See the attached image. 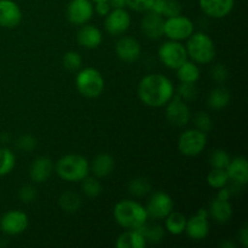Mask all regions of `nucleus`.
Wrapping results in <instances>:
<instances>
[{"mask_svg":"<svg viewBox=\"0 0 248 248\" xmlns=\"http://www.w3.org/2000/svg\"><path fill=\"white\" fill-rule=\"evenodd\" d=\"M137 93L145 106L161 108L174 96L173 82L162 74L145 75L138 84Z\"/></svg>","mask_w":248,"mask_h":248,"instance_id":"1","label":"nucleus"},{"mask_svg":"<svg viewBox=\"0 0 248 248\" xmlns=\"http://www.w3.org/2000/svg\"><path fill=\"white\" fill-rule=\"evenodd\" d=\"M114 218L121 228L126 230L140 229L148 222L147 210L135 200H121L113 211Z\"/></svg>","mask_w":248,"mask_h":248,"instance_id":"2","label":"nucleus"},{"mask_svg":"<svg viewBox=\"0 0 248 248\" xmlns=\"http://www.w3.org/2000/svg\"><path fill=\"white\" fill-rule=\"evenodd\" d=\"M56 173L65 182H81L89 176L90 164L86 157L78 154H68L56 162Z\"/></svg>","mask_w":248,"mask_h":248,"instance_id":"3","label":"nucleus"},{"mask_svg":"<svg viewBox=\"0 0 248 248\" xmlns=\"http://www.w3.org/2000/svg\"><path fill=\"white\" fill-rule=\"evenodd\" d=\"M186 48L188 57L196 64H208L216 57V46L210 35L203 31H194L188 39Z\"/></svg>","mask_w":248,"mask_h":248,"instance_id":"4","label":"nucleus"},{"mask_svg":"<svg viewBox=\"0 0 248 248\" xmlns=\"http://www.w3.org/2000/svg\"><path fill=\"white\" fill-rule=\"evenodd\" d=\"M78 91L86 98H97L101 96L104 91V82L103 75L101 72L94 68H84L80 70L75 79Z\"/></svg>","mask_w":248,"mask_h":248,"instance_id":"5","label":"nucleus"},{"mask_svg":"<svg viewBox=\"0 0 248 248\" xmlns=\"http://www.w3.org/2000/svg\"><path fill=\"white\" fill-rule=\"evenodd\" d=\"M207 144V135L198 128L186 130L179 136L178 150L184 156H198L205 150Z\"/></svg>","mask_w":248,"mask_h":248,"instance_id":"6","label":"nucleus"},{"mask_svg":"<svg viewBox=\"0 0 248 248\" xmlns=\"http://www.w3.org/2000/svg\"><path fill=\"white\" fill-rule=\"evenodd\" d=\"M157 55L162 64L170 69H177L188 60L186 46L176 40H169L162 44Z\"/></svg>","mask_w":248,"mask_h":248,"instance_id":"7","label":"nucleus"},{"mask_svg":"<svg viewBox=\"0 0 248 248\" xmlns=\"http://www.w3.org/2000/svg\"><path fill=\"white\" fill-rule=\"evenodd\" d=\"M193 33L194 23L186 16L178 15V16L170 17V18L165 19L164 35H166L169 40H186Z\"/></svg>","mask_w":248,"mask_h":248,"instance_id":"8","label":"nucleus"},{"mask_svg":"<svg viewBox=\"0 0 248 248\" xmlns=\"http://www.w3.org/2000/svg\"><path fill=\"white\" fill-rule=\"evenodd\" d=\"M29 225V218L26 212L19 210L7 211L0 218V229L5 235L16 236L27 230Z\"/></svg>","mask_w":248,"mask_h":248,"instance_id":"9","label":"nucleus"},{"mask_svg":"<svg viewBox=\"0 0 248 248\" xmlns=\"http://www.w3.org/2000/svg\"><path fill=\"white\" fill-rule=\"evenodd\" d=\"M166 119L171 125L183 127L190 121V109L186 101L174 94L166 104Z\"/></svg>","mask_w":248,"mask_h":248,"instance_id":"10","label":"nucleus"},{"mask_svg":"<svg viewBox=\"0 0 248 248\" xmlns=\"http://www.w3.org/2000/svg\"><path fill=\"white\" fill-rule=\"evenodd\" d=\"M145 210L153 219H164L173 211V200L165 191H156L150 196Z\"/></svg>","mask_w":248,"mask_h":248,"instance_id":"11","label":"nucleus"},{"mask_svg":"<svg viewBox=\"0 0 248 248\" xmlns=\"http://www.w3.org/2000/svg\"><path fill=\"white\" fill-rule=\"evenodd\" d=\"M184 232L194 241H201L210 234V223H208V211L200 208L195 216L186 219Z\"/></svg>","mask_w":248,"mask_h":248,"instance_id":"12","label":"nucleus"},{"mask_svg":"<svg viewBox=\"0 0 248 248\" xmlns=\"http://www.w3.org/2000/svg\"><path fill=\"white\" fill-rule=\"evenodd\" d=\"M93 11L91 0H72L67 6V18L72 24L82 26L92 18Z\"/></svg>","mask_w":248,"mask_h":248,"instance_id":"13","label":"nucleus"},{"mask_svg":"<svg viewBox=\"0 0 248 248\" xmlns=\"http://www.w3.org/2000/svg\"><path fill=\"white\" fill-rule=\"evenodd\" d=\"M130 26L131 16L125 9H111L106 16L104 27L110 35H121L128 31Z\"/></svg>","mask_w":248,"mask_h":248,"instance_id":"14","label":"nucleus"},{"mask_svg":"<svg viewBox=\"0 0 248 248\" xmlns=\"http://www.w3.org/2000/svg\"><path fill=\"white\" fill-rule=\"evenodd\" d=\"M115 52L119 60L125 63H133L142 55L140 44L132 36H123L116 41Z\"/></svg>","mask_w":248,"mask_h":248,"instance_id":"15","label":"nucleus"},{"mask_svg":"<svg viewBox=\"0 0 248 248\" xmlns=\"http://www.w3.org/2000/svg\"><path fill=\"white\" fill-rule=\"evenodd\" d=\"M22 21V11L14 0H0V27L16 28Z\"/></svg>","mask_w":248,"mask_h":248,"instance_id":"16","label":"nucleus"},{"mask_svg":"<svg viewBox=\"0 0 248 248\" xmlns=\"http://www.w3.org/2000/svg\"><path fill=\"white\" fill-rule=\"evenodd\" d=\"M165 19L161 15H157L153 11H148L140 22V29L145 38L157 40L164 35Z\"/></svg>","mask_w":248,"mask_h":248,"instance_id":"17","label":"nucleus"},{"mask_svg":"<svg viewBox=\"0 0 248 248\" xmlns=\"http://www.w3.org/2000/svg\"><path fill=\"white\" fill-rule=\"evenodd\" d=\"M201 10L211 18H224L232 11L235 0H200Z\"/></svg>","mask_w":248,"mask_h":248,"instance_id":"18","label":"nucleus"},{"mask_svg":"<svg viewBox=\"0 0 248 248\" xmlns=\"http://www.w3.org/2000/svg\"><path fill=\"white\" fill-rule=\"evenodd\" d=\"M103 35L97 27L92 24H82L77 33V41L85 48H97L102 44Z\"/></svg>","mask_w":248,"mask_h":248,"instance_id":"19","label":"nucleus"},{"mask_svg":"<svg viewBox=\"0 0 248 248\" xmlns=\"http://www.w3.org/2000/svg\"><path fill=\"white\" fill-rule=\"evenodd\" d=\"M53 171V162L47 156H39L34 160L29 169V177L34 183H44L51 177Z\"/></svg>","mask_w":248,"mask_h":248,"instance_id":"20","label":"nucleus"},{"mask_svg":"<svg viewBox=\"0 0 248 248\" xmlns=\"http://www.w3.org/2000/svg\"><path fill=\"white\" fill-rule=\"evenodd\" d=\"M228 177L232 182L241 186H246L248 183V162L245 156H237L230 159V162L225 167Z\"/></svg>","mask_w":248,"mask_h":248,"instance_id":"21","label":"nucleus"},{"mask_svg":"<svg viewBox=\"0 0 248 248\" xmlns=\"http://www.w3.org/2000/svg\"><path fill=\"white\" fill-rule=\"evenodd\" d=\"M208 211V216L213 218L217 223L224 224V223L229 222L232 217V206L229 202V200L225 199H220L216 196L210 203V210Z\"/></svg>","mask_w":248,"mask_h":248,"instance_id":"22","label":"nucleus"},{"mask_svg":"<svg viewBox=\"0 0 248 248\" xmlns=\"http://www.w3.org/2000/svg\"><path fill=\"white\" fill-rule=\"evenodd\" d=\"M114 167H115L114 157L107 153H102L94 157L90 169L97 178H104L114 171Z\"/></svg>","mask_w":248,"mask_h":248,"instance_id":"23","label":"nucleus"},{"mask_svg":"<svg viewBox=\"0 0 248 248\" xmlns=\"http://www.w3.org/2000/svg\"><path fill=\"white\" fill-rule=\"evenodd\" d=\"M147 241L140 230H126L119 235L115 246L118 248H145Z\"/></svg>","mask_w":248,"mask_h":248,"instance_id":"24","label":"nucleus"},{"mask_svg":"<svg viewBox=\"0 0 248 248\" xmlns=\"http://www.w3.org/2000/svg\"><path fill=\"white\" fill-rule=\"evenodd\" d=\"M150 11L170 18L182 14V5L178 0H154Z\"/></svg>","mask_w":248,"mask_h":248,"instance_id":"25","label":"nucleus"},{"mask_svg":"<svg viewBox=\"0 0 248 248\" xmlns=\"http://www.w3.org/2000/svg\"><path fill=\"white\" fill-rule=\"evenodd\" d=\"M230 102V91L224 86H218L210 93L207 99L208 107L213 110L224 109Z\"/></svg>","mask_w":248,"mask_h":248,"instance_id":"26","label":"nucleus"},{"mask_svg":"<svg viewBox=\"0 0 248 248\" xmlns=\"http://www.w3.org/2000/svg\"><path fill=\"white\" fill-rule=\"evenodd\" d=\"M177 78L181 82H193L195 84L200 79V68L193 61L186 60L179 68H177Z\"/></svg>","mask_w":248,"mask_h":248,"instance_id":"27","label":"nucleus"},{"mask_svg":"<svg viewBox=\"0 0 248 248\" xmlns=\"http://www.w3.org/2000/svg\"><path fill=\"white\" fill-rule=\"evenodd\" d=\"M81 198L79 194L74 193V191H64L62 195L58 199V205L62 208L64 212L67 213H75L80 210L81 207Z\"/></svg>","mask_w":248,"mask_h":248,"instance_id":"28","label":"nucleus"},{"mask_svg":"<svg viewBox=\"0 0 248 248\" xmlns=\"http://www.w3.org/2000/svg\"><path fill=\"white\" fill-rule=\"evenodd\" d=\"M165 228L167 232L172 235H181L186 230V216L179 212H173L172 211L166 218H165Z\"/></svg>","mask_w":248,"mask_h":248,"instance_id":"29","label":"nucleus"},{"mask_svg":"<svg viewBox=\"0 0 248 248\" xmlns=\"http://www.w3.org/2000/svg\"><path fill=\"white\" fill-rule=\"evenodd\" d=\"M137 230H140V232H142L147 244H159V242L164 239V228L159 224H148V223H145L143 227H140V229Z\"/></svg>","mask_w":248,"mask_h":248,"instance_id":"30","label":"nucleus"},{"mask_svg":"<svg viewBox=\"0 0 248 248\" xmlns=\"http://www.w3.org/2000/svg\"><path fill=\"white\" fill-rule=\"evenodd\" d=\"M152 190V184L144 177H137L128 183V193L135 198H143Z\"/></svg>","mask_w":248,"mask_h":248,"instance_id":"31","label":"nucleus"},{"mask_svg":"<svg viewBox=\"0 0 248 248\" xmlns=\"http://www.w3.org/2000/svg\"><path fill=\"white\" fill-rule=\"evenodd\" d=\"M16 165V156L14 152L7 148H0V177L9 174Z\"/></svg>","mask_w":248,"mask_h":248,"instance_id":"32","label":"nucleus"},{"mask_svg":"<svg viewBox=\"0 0 248 248\" xmlns=\"http://www.w3.org/2000/svg\"><path fill=\"white\" fill-rule=\"evenodd\" d=\"M207 183L213 189H220L227 186L229 183V177H228L225 169H212V171L207 176Z\"/></svg>","mask_w":248,"mask_h":248,"instance_id":"33","label":"nucleus"},{"mask_svg":"<svg viewBox=\"0 0 248 248\" xmlns=\"http://www.w3.org/2000/svg\"><path fill=\"white\" fill-rule=\"evenodd\" d=\"M81 189L84 194L89 198H97L102 193V184L97 177H85L82 179Z\"/></svg>","mask_w":248,"mask_h":248,"instance_id":"34","label":"nucleus"},{"mask_svg":"<svg viewBox=\"0 0 248 248\" xmlns=\"http://www.w3.org/2000/svg\"><path fill=\"white\" fill-rule=\"evenodd\" d=\"M230 155L223 149H215L210 155V165L212 169H225L230 162Z\"/></svg>","mask_w":248,"mask_h":248,"instance_id":"35","label":"nucleus"},{"mask_svg":"<svg viewBox=\"0 0 248 248\" xmlns=\"http://www.w3.org/2000/svg\"><path fill=\"white\" fill-rule=\"evenodd\" d=\"M177 96L181 97L183 101L191 102L198 96V89L193 82H181L177 87Z\"/></svg>","mask_w":248,"mask_h":248,"instance_id":"36","label":"nucleus"},{"mask_svg":"<svg viewBox=\"0 0 248 248\" xmlns=\"http://www.w3.org/2000/svg\"><path fill=\"white\" fill-rule=\"evenodd\" d=\"M194 125H195V128L202 131V132L207 133L212 130L213 123L212 118L210 116V114L206 113V111H198L195 114L193 119Z\"/></svg>","mask_w":248,"mask_h":248,"instance_id":"37","label":"nucleus"},{"mask_svg":"<svg viewBox=\"0 0 248 248\" xmlns=\"http://www.w3.org/2000/svg\"><path fill=\"white\" fill-rule=\"evenodd\" d=\"M82 64V57L80 53L75 52V51H68L63 56V67L70 72H75L79 69Z\"/></svg>","mask_w":248,"mask_h":248,"instance_id":"38","label":"nucleus"},{"mask_svg":"<svg viewBox=\"0 0 248 248\" xmlns=\"http://www.w3.org/2000/svg\"><path fill=\"white\" fill-rule=\"evenodd\" d=\"M211 75H212L213 80L218 84H222V82L227 81V79L229 78V72H228V68L225 67L222 63H218V64L213 65L212 69H211Z\"/></svg>","mask_w":248,"mask_h":248,"instance_id":"39","label":"nucleus"},{"mask_svg":"<svg viewBox=\"0 0 248 248\" xmlns=\"http://www.w3.org/2000/svg\"><path fill=\"white\" fill-rule=\"evenodd\" d=\"M154 0H126V6L136 12H148L152 9Z\"/></svg>","mask_w":248,"mask_h":248,"instance_id":"40","label":"nucleus"},{"mask_svg":"<svg viewBox=\"0 0 248 248\" xmlns=\"http://www.w3.org/2000/svg\"><path fill=\"white\" fill-rule=\"evenodd\" d=\"M19 199L22 202L31 203L36 199V189L33 186H23L19 189Z\"/></svg>","mask_w":248,"mask_h":248,"instance_id":"41","label":"nucleus"},{"mask_svg":"<svg viewBox=\"0 0 248 248\" xmlns=\"http://www.w3.org/2000/svg\"><path fill=\"white\" fill-rule=\"evenodd\" d=\"M17 147H18L22 152L31 153V150L36 147V140L31 135L22 136V137L17 140Z\"/></svg>","mask_w":248,"mask_h":248,"instance_id":"42","label":"nucleus"},{"mask_svg":"<svg viewBox=\"0 0 248 248\" xmlns=\"http://www.w3.org/2000/svg\"><path fill=\"white\" fill-rule=\"evenodd\" d=\"M94 7L93 10L96 11V14L98 16L102 17H106L109 12L111 11V6L109 4V1H98V2H94Z\"/></svg>","mask_w":248,"mask_h":248,"instance_id":"43","label":"nucleus"},{"mask_svg":"<svg viewBox=\"0 0 248 248\" xmlns=\"http://www.w3.org/2000/svg\"><path fill=\"white\" fill-rule=\"evenodd\" d=\"M239 240L244 247H248V225L245 224L239 232Z\"/></svg>","mask_w":248,"mask_h":248,"instance_id":"44","label":"nucleus"},{"mask_svg":"<svg viewBox=\"0 0 248 248\" xmlns=\"http://www.w3.org/2000/svg\"><path fill=\"white\" fill-rule=\"evenodd\" d=\"M111 9H125L126 0H109Z\"/></svg>","mask_w":248,"mask_h":248,"instance_id":"45","label":"nucleus"},{"mask_svg":"<svg viewBox=\"0 0 248 248\" xmlns=\"http://www.w3.org/2000/svg\"><path fill=\"white\" fill-rule=\"evenodd\" d=\"M220 247H223V248H229V247H232V248H235V247H236V246H235V245L232 244V242L225 241V242H223L222 245H220Z\"/></svg>","mask_w":248,"mask_h":248,"instance_id":"46","label":"nucleus"},{"mask_svg":"<svg viewBox=\"0 0 248 248\" xmlns=\"http://www.w3.org/2000/svg\"><path fill=\"white\" fill-rule=\"evenodd\" d=\"M93 2H98V1H109V0H91Z\"/></svg>","mask_w":248,"mask_h":248,"instance_id":"47","label":"nucleus"}]
</instances>
